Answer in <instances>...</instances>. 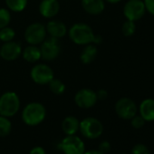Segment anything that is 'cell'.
<instances>
[{
    "label": "cell",
    "instance_id": "1",
    "mask_svg": "<svg viewBox=\"0 0 154 154\" xmlns=\"http://www.w3.org/2000/svg\"><path fill=\"white\" fill-rule=\"evenodd\" d=\"M70 39L76 45H86L94 44V33L90 26L85 23H76L68 30Z\"/></svg>",
    "mask_w": 154,
    "mask_h": 154
},
{
    "label": "cell",
    "instance_id": "2",
    "mask_svg": "<svg viewBox=\"0 0 154 154\" xmlns=\"http://www.w3.org/2000/svg\"><path fill=\"white\" fill-rule=\"evenodd\" d=\"M46 116L45 107L36 102L30 103L25 106L22 112V120L28 126H36L44 122Z\"/></svg>",
    "mask_w": 154,
    "mask_h": 154
},
{
    "label": "cell",
    "instance_id": "3",
    "mask_svg": "<svg viewBox=\"0 0 154 154\" xmlns=\"http://www.w3.org/2000/svg\"><path fill=\"white\" fill-rule=\"evenodd\" d=\"M20 109V99L14 92H7L0 96V115L13 117Z\"/></svg>",
    "mask_w": 154,
    "mask_h": 154
},
{
    "label": "cell",
    "instance_id": "4",
    "mask_svg": "<svg viewBox=\"0 0 154 154\" xmlns=\"http://www.w3.org/2000/svg\"><path fill=\"white\" fill-rule=\"evenodd\" d=\"M79 131L84 137L94 140L103 134V125L98 119L94 117H87L80 122Z\"/></svg>",
    "mask_w": 154,
    "mask_h": 154
},
{
    "label": "cell",
    "instance_id": "5",
    "mask_svg": "<svg viewBox=\"0 0 154 154\" xmlns=\"http://www.w3.org/2000/svg\"><path fill=\"white\" fill-rule=\"evenodd\" d=\"M59 149L63 154H84L85 145L82 139L74 135H66L59 143Z\"/></svg>",
    "mask_w": 154,
    "mask_h": 154
},
{
    "label": "cell",
    "instance_id": "6",
    "mask_svg": "<svg viewBox=\"0 0 154 154\" xmlns=\"http://www.w3.org/2000/svg\"><path fill=\"white\" fill-rule=\"evenodd\" d=\"M30 76L34 83L40 85H48L54 77L53 69L45 63H38L33 66L30 71Z\"/></svg>",
    "mask_w": 154,
    "mask_h": 154
},
{
    "label": "cell",
    "instance_id": "7",
    "mask_svg": "<svg viewBox=\"0 0 154 154\" xmlns=\"http://www.w3.org/2000/svg\"><path fill=\"white\" fill-rule=\"evenodd\" d=\"M40 45L41 57L44 60L53 61L59 56L61 52V45L59 39L50 36L49 38H45Z\"/></svg>",
    "mask_w": 154,
    "mask_h": 154
},
{
    "label": "cell",
    "instance_id": "8",
    "mask_svg": "<svg viewBox=\"0 0 154 154\" xmlns=\"http://www.w3.org/2000/svg\"><path fill=\"white\" fill-rule=\"evenodd\" d=\"M46 37L45 26L41 23L29 25L25 31V39L29 45H40Z\"/></svg>",
    "mask_w": 154,
    "mask_h": 154
},
{
    "label": "cell",
    "instance_id": "9",
    "mask_svg": "<svg viewBox=\"0 0 154 154\" xmlns=\"http://www.w3.org/2000/svg\"><path fill=\"white\" fill-rule=\"evenodd\" d=\"M145 12L146 8L141 0H129L123 8V15L126 19L133 22L140 20Z\"/></svg>",
    "mask_w": 154,
    "mask_h": 154
},
{
    "label": "cell",
    "instance_id": "10",
    "mask_svg": "<svg viewBox=\"0 0 154 154\" xmlns=\"http://www.w3.org/2000/svg\"><path fill=\"white\" fill-rule=\"evenodd\" d=\"M96 92L90 88H83L79 90L74 95V103L79 108L89 109L95 105L97 103Z\"/></svg>",
    "mask_w": 154,
    "mask_h": 154
},
{
    "label": "cell",
    "instance_id": "11",
    "mask_svg": "<svg viewBox=\"0 0 154 154\" xmlns=\"http://www.w3.org/2000/svg\"><path fill=\"white\" fill-rule=\"evenodd\" d=\"M115 112L120 118L131 120L137 113V106L131 99L122 98L115 103Z\"/></svg>",
    "mask_w": 154,
    "mask_h": 154
},
{
    "label": "cell",
    "instance_id": "12",
    "mask_svg": "<svg viewBox=\"0 0 154 154\" xmlns=\"http://www.w3.org/2000/svg\"><path fill=\"white\" fill-rule=\"evenodd\" d=\"M22 54V46L18 42H6L0 48V56L5 61H15Z\"/></svg>",
    "mask_w": 154,
    "mask_h": 154
},
{
    "label": "cell",
    "instance_id": "13",
    "mask_svg": "<svg viewBox=\"0 0 154 154\" xmlns=\"http://www.w3.org/2000/svg\"><path fill=\"white\" fill-rule=\"evenodd\" d=\"M59 11L60 4L57 0H42L39 5V12L45 18H53Z\"/></svg>",
    "mask_w": 154,
    "mask_h": 154
},
{
    "label": "cell",
    "instance_id": "14",
    "mask_svg": "<svg viewBox=\"0 0 154 154\" xmlns=\"http://www.w3.org/2000/svg\"><path fill=\"white\" fill-rule=\"evenodd\" d=\"M45 29H46V33H48L51 37H54L57 39H61L64 37L68 31L64 23L59 20L49 21L45 26Z\"/></svg>",
    "mask_w": 154,
    "mask_h": 154
},
{
    "label": "cell",
    "instance_id": "15",
    "mask_svg": "<svg viewBox=\"0 0 154 154\" xmlns=\"http://www.w3.org/2000/svg\"><path fill=\"white\" fill-rule=\"evenodd\" d=\"M81 3L84 10L93 16L100 15L105 8L104 0H82Z\"/></svg>",
    "mask_w": 154,
    "mask_h": 154
},
{
    "label": "cell",
    "instance_id": "16",
    "mask_svg": "<svg viewBox=\"0 0 154 154\" xmlns=\"http://www.w3.org/2000/svg\"><path fill=\"white\" fill-rule=\"evenodd\" d=\"M80 122L74 116H67L63 120L62 130L66 135H74L79 131Z\"/></svg>",
    "mask_w": 154,
    "mask_h": 154
},
{
    "label": "cell",
    "instance_id": "17",
    "mask_svg": "<svg viewBox=\"0 0 154 154\" xmlns=\"http://www.w3.org/2000/svg\"><path fill=\"white\" fill-rule=\"evenodd\" d=\"M140 116L145 120V122L154 121V100L146 99L141 102L140 105Z\"/></svg>",
    "mask_w": 154,
    "mask_h": 154
},
{
    "label": "cell",
    "instance_id": "18",
    "mask_svg": "<svg viewBox=\"0 0 154 154\" xmlns=\"http://www.w3.org/2000/svg\"><path fill=\"white\" fill-rule=\"evenodd\" d=\"M22 55L23 58L28 63H35L42 58L40 47L35 45H29L26 46L24 51H22Z\"/></svg>",
    "mask_w": 154,
    "mask_h": 154
},
{
    "label": "cell",
    "instance_id": "19",
    "mask_svg": "<svg viewBox=\"0 0 154 154\" xmlns=\"http://www.w3.org/2000/svg\"><path fill=\"white\" fill-rule=\"evenodd\" d=\"M97 56V47L94 44L86 45L80 54V60L85 64L93 63Z\"/></svg>",
    "mask_w": 154,
    "mask_h": 154
},
{
    "label": "cell",
    "instance_id": "20",
    "mask_svg": "<svg viewBox=\"0 0 154 154\" xmlns=\"http://www.w3.org/2000/svg\"><path fill=\"white\" fill-rule=\"evenodd\" d=\"M6 5L9 10L13 12H22L27 6V0H5Z\"/></svg>",
    "mask_w": 154,
    "mask_h": 154
},
{
    "label": "cell",
    "instance_id": "21",
    "mask_svg": "<svg viewBox=\"0 0 154 154\" xmlns=\"http://www.w3.org/2000/svg\"><path fill=\"white\" fill-rule=\"evenodd\" d=\"M48 86H49V89L50 91L55 94V95H61L63 94L64 92H65V85L59 79H56V78H54L49 82L48 84Z\"/></svg>",
    "mask_w": 154,
    "mask_h": 154
},
{
    "label": "cell",
    "instance_id": "22",
    "mask_svg": "<svg viewBox=\"0 0 154 154\" xmlns=\"http://www.w3.org/2000/svg\"><path fill=\"white\" fill-rule=\"evenodd\" d=\"M12 131V123L8 117L0 115V137H7Z\"/></svg>",
    "mask_w": 154,
    "mask_h": 154
},
{
    "label": "cell",
    "instance_id": "23",
    "mask_svg": "<svg viewBox=\"0 0 154 154\" xmlns=\"http://www.w3.org/2000/svg\"><path fill=\"white\" fill-rule=\"evenodd\" d=\"M15 36H16V32L12 27L6 26L0 29V40L4 43L13 41Z\"/></svg>",
    "mask_w": 154,
    "mask_h": 154
},
{
    "label": "cell",
    "instance_id": "24",
    "mask_svg": "<svg viewBox=\"0 0 154 154\" xmlns=\"http://www.w3.org/2000/svg\"><path fill=\"white\" fill-rule=\"evenodd\" d=\"M11 21V15L8 9L7 8H0V29L8 26Z\"/></svg>",
    "mask_w": 154,
    "mask_h": 154
},
{
    "label": "cell",
    "instance_id": "25",
    "mask_svg": "<svg viewBox=\"0 0 154 154\" xmlns=\"http://www.w3.org/2000/svg\"><path fill=\"white\" fill-rule=\"evenodd\" d=\"M135 30H136L135 23L133 21H130V20H127L126 22H124L122 25V34L127 37L131 36L135 33Z\"/></svg>",
    "mask_w": 154,
    "mask_h": 154
},
{
    "label": "cell",
    "instance_id": "26",
    "mask_svg": "<svg viewBox=\"0 0 154 154\" xmlns=\"http://www.w3.org/2000/svg\"><path fill=\"white\" fill-rule=\"evenodd\" d=\"M131 120V126L135 129H140L145 124V120L140 115H135Z\"/></svg>",
    "mask_w": 154,
    "mask_h": 154
},
{
    "label": "cell",
    "instance_id": "27",
    "mask_svg": "<svg viewBox=\"0 0 154 154\" xmlns=\"http://www.w3.org/2000/svg\"><path fill=\"white\" fill-rule=\"evenodd\" d=\"M131 154H149V151L144 144H136L131 149Z\"/></svg>",
    "mask_w": 154,
    "mask_h": 154
},
{
    "label": "cell",
    "instance_id": "28",
    "mask_svg": "<svg viewBox=\"0 0 154 154\" xmlns=\"http://www.w3.org/2000/svg\"><path fill=\"white\" fill-rule=\"evenodd\" d=\"M98 150L101 151L102 153L103 154H106L108 153L110 150H111V144L109 141L107 140H103L102 141L100 144H99V147H98Z\"/></svg>",
    "mask_w": 154,
    "mask_h": 154
},
{
    "label": "cell",
    "instance_id": "29",
    "mask_svg": "<svg viewBox=\"0 0 154 154\" xmlns=\"http://www.w3.org/2000/svg\"><path fill=\"white\" fill-rule=\"evenodd\" d=\"M146 11L154 16V0H144L143 1Z\"/></svg>",
    "mask_w": 154,
    "mask_h": 154
},
{
    "label": "cell",
    "instance_id": "30",
    "mask_svg": "<svg viewBox=\"0 0 154 154\" xmlns=\"http://www.w3.org/2000/svg\"><path fill=\"white\" fill-rule=\"evenodd\" d=\"M29 154H46V152H45V149L43 147H41V146H35V147H34L30 150Z\"/></svg>",
    "mask_w": 154,
    "mask_h": 154
},
{
    "label": "cell",
    "instance_id": "31",
    "mask_svg": "<svg viewBox=\"0 0 154 154\" xmlns=\"http://www.w3.org/2000/svg\"><path fill=\"white\" fill-rule=\"evenodd\" d=\"M96 95H97V99H98V100L103 101V100H105V99L107 98V96H108V93H107V91H106V90H104V89H101V90H99V91H97V92H96Z\"/></svg>",
    "mask_w": 154,
    "mask_h": 154
},
{
    "label": "cell",
    "instance_id": "32",
    "mask_svg": "<svg viewBox=\"0 0 154 154\" xmlns=\"http://www.w3.org/2000/svg\"><path fill=\"white\" fill-rule=\"evenodd\" d=\"M102 40H103V39H102V36H101V35H95L94 44V45H99V44H101Z\"/></svg>",
    "mask_w": 154,
    "mask_h": 154
},
{
    "label": "cell",
    "instance_id": "33",
    "mask_svg": "<svg viewBox=\"0 0 154 154\" xmlns=\"http://www.w3.org/2000/svg\"><path fill=\"white\" fill-rule=\"evenodd\" d=\"M84 154H103V153H102V152H101V151H99L98 149H97V150H94V149H93V150L85 151Z\"/></svg>",
    "mask_w": 154,
    "mask_h": 154
},
{
    "label": "cell",
    "instance_id": "34",
    "mask_svg": "<svg viewBox=\"0 0 154 154\" xmlns=\"http://www.w3.org/2000/svg\"><path fill=\"white\" fill-rule=\"evenodd\" d=\"M104 1H106V2H108L110 4H117L120 1H122V0H104Z\"/></svg>",
    "mask_w": 154,
    "mask_h": 154
}]
</instances>
